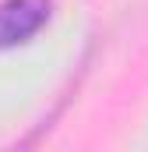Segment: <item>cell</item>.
Wrapping results in <instances>:
<instances>
[{"label":"cell","mask_w":148,"mask_h":152,"mask_svg":"<svg viewBox=\"0 0 148 152\" xmlns=\"http://www.w3.org/2000/svg\"><path fill=\"white\" fill-rule=\"evenodd\" d=\"M53 18V0H0V50L25 46Z\"/></svg>","instance_id":"cell-1"}]
</instances>
